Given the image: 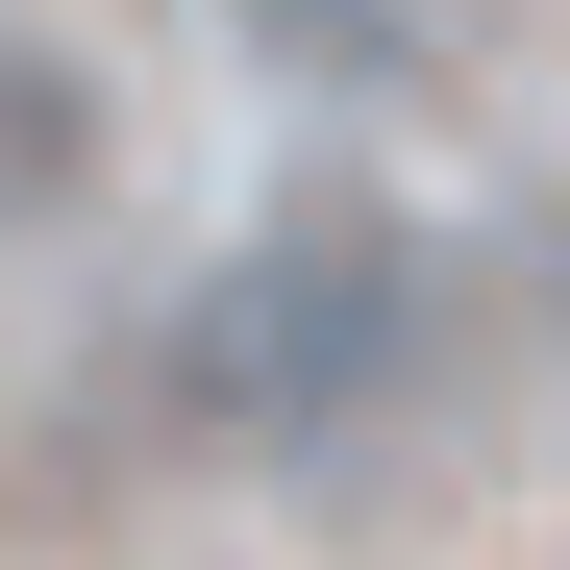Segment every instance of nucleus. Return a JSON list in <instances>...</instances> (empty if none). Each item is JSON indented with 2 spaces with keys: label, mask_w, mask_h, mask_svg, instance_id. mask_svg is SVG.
Listing matches in <instances>:
<instances>
[]
</instances>
